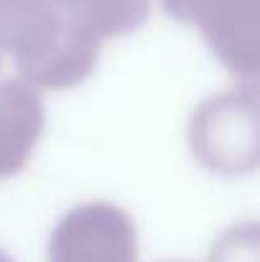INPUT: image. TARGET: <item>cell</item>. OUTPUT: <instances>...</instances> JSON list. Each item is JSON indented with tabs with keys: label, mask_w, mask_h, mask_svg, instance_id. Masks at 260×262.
I'll return each instance as SVG.
<instances>
[{
	"label": "cell",
	"mask_w": 260,
	"mask_h": 262,
	"mask_svg": "<svg viewBox=\"0 0 260 262\" xmlns=\"http://www.w3.org/2000/svg\"><path fill=\"white\" fill-rule=\"evenodd\" d=\"M258 89L250 84L204 99L189 120V150L217 176H245L258 168Z\"/></svg>",
	"instance_id": "2"
},
{
	"label": "cell",
	"mask_w": 260,
	"mask_h": 262,
	"mask_svg": "<svg viewBox=\"0 0 260 262\" xmlns=\"http://www.w3.org/2000/svg\"><path fill=\"white\" fill-rule=\"evenodd\" d=\"M41 92L23 79H0V181L18 176L44 135Z\"/></svg>",
	"instance_id": "5"
},
{
	"label": "cell",
	"mask_w": 260,
	"mask_h": 262,
	"mask_svg": "<svg viewBox=\"0 0 260 262\" xmlns=\"http://www.w3.org/2000/svg\"><path fill=\"white\" fill-rule=\"evenodd\" d=\"M0 262H13V260H10V257H8V255H5V252L0 250Z\"/></svg>",
	"instance_id": "8"
},
{
	"label": "cell",
	"mask_w": 260,
	"mask_h": 262,
	"mask_svg": "<svg viewBox=\"0 0 260 262\" xmlns=\"http://www.w3.org/2000/svg\"><path fill=\"white\" fill-rule=\"evenodd\" d=\"M173 20L202 33L214 59L240 82L260 74V0H161Z\"/></svg>",
	"instance_id": "3"
},
{
	"label": "cell",
	"mask_w": 260,
	"mask_h": 262,
	"mask_svg": "<svg viewBox=\"0 0 260 262\" xmlns=\"http://www.w3.org/2000/svg\"><path fill=\"white\" fill-rule=\"evenodd\" d=\"M102 46L72 28L54 0H0V56L18 79L38 92L79 87L99 61Z\"/></svg>",
	"instance_id": "1"
},
{
	"label": "cell",
	"mask_w": 260,
	"mask_h": 262,
	"mask_svg": "<svg viewBox=\"0 0 260 262\" xmlns=\"http://www.w3.org/2000/svg\"><path fill=\"white\" fill-rule=\"evenodd\" d=\"M49 262H141V239L133 216L112 201L72 206L51 229Z\"/></svg>",
	"instance_id": "4"
},
{
	"label": "cell",
	"mask_w": 260,
	"mask_h": 262,
	"mask_svg": "<svg viewBox=\"0 0 260 262\" xmlns=\"http://www.w3.org/2000/svg\"><path fill=\"white\" fill-rule=\"evenodd\" d=\"M0 61H3V56H0Z\"/></svg>",
	"instance_id": "9"
},
{
	"label": "cell",
	"mask_w": 260,
	"mask_h": 262,
	"mask_svg": "<svg viewBox=\"0 0 260 262\" xmlns=\"http://www.w3.org/2000/svg\"><path fill=\"white\" fill-rule=\"evenodd\" d=\"M64 20L99 46L138 31L151 15V0H54Z\"/></svg>",
	"instance_id": "6"
},
{
	"label": "cell",
	"mask_w": 260,
	"mask_h": 262,
	"mask_svg": "<svg viewBox=\"0 0 260 262\" xmlns=\"http://www.w3.org/2000/svg\"><path fill=\"white\" fill-rule=\"evenodd\" d=\"M209 262H260L258 224H237L227 229L209 250Z\"/></svg>",
	"instance_id": "7"
}]
</instances>
